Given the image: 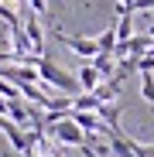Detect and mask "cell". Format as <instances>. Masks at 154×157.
<instances>
[{
  "mask_svg": "<svg viewBox=\"0 0 154 157\" xmlns=\"http://www.w3.org/2000/svg\"><path fill=\"white\" fill-rule=\"evenodd\" d=\"M96 44H99V51H110L113 55V48H116V24H110V28L96 38Z\"/></svg>",
  "mask_w": 154,
  "mask_h": 157,
  "instance_id": "cell-9",
  "label": "cell"
},
{
  "mask_svg": "<svg viewBox=\"0 0 154 157\" xmlns=\"http://www.w3.org/2000/svg\"><path fill=\"white\" fill-rule=\"evenodd\" d=\"M140 99L154 106V72H140Z\"/></svg>",
  "mask_w": 154,
  "mask_h": 157,
  "instance_id": "cell-10",
  "label": "cell"
},
{
  "mask_svg": "<svg viewBox=\"0 0 154 157\" xmlns=\"http://www.w3.org/2000/svg\"><path fill=\"white\" fill-rule=\"evenodd\" d=\"M79 150H82V154H86V157H99V154H96V150H93V147H89V144H86V147H79Z\"/></svg>",
  "mask_w": 154,
  "mask_h": 157,
  "instance_id": "cell-12",
  "label": "cell"
},
{
  "mask_svg": "<svg viewBox=\"0 0 154 157\" xmlns=\"http://www.w3.org/2000/svg\"><path fill=\"white\" fill-rule=\"evenodd\" d=\"M28 7H31V14L45 17V14H48V0H28Z\"/></svg>",
  "mask_w": 154,
  "mask_h": 157,
  "instance_id": "cell-11",
  "label": "cell"
},
{
  "mask_svg": "<svg viewBox=\"0 0 154 157\" xmlns=\"http://www.w3.org/2000/svg\"><path fill=\"white\" fill-rule=\"evenodd\" d=\"M24 34L31 41V55L45 58V28H41L38 14H31V7H24Z\"/></svg>",
  "mask_w": 154,
  "mask_h": 157,
  "instance_id": "cell-3",
  "label": "cell"
},
{
  "mask_svg": "<svg viewBox=\"0 0 154 157\" xmlns=\"http://www.w3.org/2000/svg\"><path fill=\"white\" fill-rule=\"evenodd\" d=\"M93 65H96V72H99L103 78H113V75H116V58L110 55V51H99V55L93 58Z\"/></svg>",
  "mask_w": 154,
  "mask_h": 157,
  "instance_id": "cell-7",
  "label": "cell"
},
{
  "mask_svg": "<svg viewBox=\"0 0 154 157\" xmlns=\"http://www.w3.org/2000/svg\"><path fill=\"white\" fill-rule=\"evenodd\" d=\"M55 41H58L62 48H69L72 55H79V58H86V62H93V58L99 55V44H96V38H75V34H65V31H55Z\"/></svg>",
  "mask_w": 154,
  "mask_h": 157,
  "instance_id": "cell-2",
  "label": "cell"
},
{
  "mask_svg": "<svg viewBox=\"0 0 154 157\" xmlns=\"http://www.w3.org/2000/svg\"><path fill=\"white\" fill-rule=\"evenodd\" d=\"M7 126H10V120H7L4 113H0V133H4V130H7Z\"/></svg>",
  "mask_w": 154,
  "mask_h": 157,
  "instance_id": "cell-13",
  "label": "cell"
},
{
  "mask_svg": "<svg viewBox=\"0 0 154 157\" xmlns=\"http://www.w3.org/2000/svg\"><path fill=\"white\" fill-rule=\"evenodd\" d=\"M147 55H154V48H151V51H147Z\"/></svg>",
  "mask_w": 154,
  "mask_h": 157,
  "instance_id": "cell-14",
  "label": "cell"
},
{
  "mask_svg": "<svg viewBox=\"0 0 154 157\" xmlns=\"http://www.w3.org/2000/svg\"><path fill=\"white\" fill-rule=\"evenodd\" d=\"M75 82H79V89H82V92H96V86L103 82V75L96 72V65H93V62H86L79 72H75Z\"/></svg>",
  "mask_w": 154,
  "mask_h": 157,
  "instance_id": "cell-4",
  "label": "cell"
},
{
  "mask_svg": "<svg viewBox=\"0 0 154 157\" xmlns=\"http://www.w3.org/2000/svg\"><path fill=\"white\" fill-rule=\"evenodd\" d=\"M134 38V14H116V44Z\"/></svg>",
  "mask_w": 154,
  "mask_h": 157,
  "instance_id": "cell-8",
  "label": "cell"
},
{
  "mask_svg": "<svg viewBox=\"0 0 154 157\" xmlns=\"http://www.w3.org/2000/svg\"><path fill=\"white\" fill-rule=\"evenodd\" d=\"M93 96H96L99 102H116V99H120V78H103Z\"/></svg>",
  "mask_w": 154,
  "mask_h": 157,
  "instance_id": "cell-5",
  "label": "cell"
},
{
  "mask_svg": "<svg viewBox=\"0 0 154 157\" xmlns=\"http://www.w3.org/2000/svg\"><path fill=\"white\" fill-rule=\"evenodd\" d=\"M45 133L55 140V144H62V147H86V144H89V137L79 130V123L72 120V113H69L65 120L48 123V126H45Z\"/></svg>",
  "mask_w": 154,
  "mask_h": 157,
  "instance_id": "cell-1",
  "label": "cell"
},
{
  "mask_svg": "<svg viewBox=\"0 0 154 157\" xmlns=\"http://www.w3.org/2000/svg\"><path fill=\"white\" fill-rule=\"evenodd\" d=\"M120 113H123V106H116V102H103V106L96 109V116L106 123L110 130H120Z\"/></svg>",
  "mask_w": 154,
  "mask_h": 157,
  "instance_id": "cell-6",
  "label": "cell"
}]
</instances>
